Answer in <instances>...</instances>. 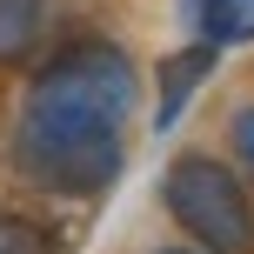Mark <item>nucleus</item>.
<instances>
[{"label":"nucleus","mask_w":254,"mask_h":254,"mask_svg":"<svg viewBox=\"0 0 254 254\" xmlns=\"http://www.w3.org/2000/svg\"><path fill=\"white\" fill-rule=\"evenodd\" d=\"M134 61L107 40H80L47 61L27 87L13 161L34 188L54 194H101L121 174V121L134 114Z\"/></svg>","instance_id":"f257e3e1"},{"label":"nucleus","mask_w":254,"mask_h":254,"mask_svg":"<svg viewBox=\"0 0 254 254\" xmlns=\"http://www.w3.org/2000/svg\"><path fill=\"white\" fill-rule=\"evenodd\" d=\"M161 201L201 254H254V201L228 161L214 154H181L161 174Z\"/></svg>","instance_id":"f03ea898"},{"label":"nucleus","mask_w":254,"mask_h":254,"mask_svg":"<svg viewBox=\"0 0 254 254\" xmlns=\"http://www.w3.org/2000/svg\"><path fill=\"white\" fill-rule=\"evenodd\" d=\"M214 61H221V47H207V40H194V47H181V54L161 61V107H154V127H174L181 121L188 94L214 74Z\"/></svg>","instance_id":"7ed1b4c3"},{"label":"nucleus","mask_w":254,"mask_h":254,"mask_svg":"<svg viewBox=\"0 0 254 254\" xmlns=\"http://www.w3.org/2000/svg\"><path fill=\"white\" fill-rule=\"evenodd\" d=\"M40 20H47V0H0V67L34 54Z\"/></svg>","instance_id":"20e7f679"},{"label":"nucleus","mask_w":254,"mask_h":254,"mask_svg":"<svg viewBox=\"0 0 254 254\" xmlns=\"http://www.w3.org/2000/svg\"><path fill=\"white\" fill-rule=\"evenodd\" d=\"M194 27H201L207 47L254 40V0H194Z\"/></svg>","instance_id":"39448f33"},{"label":"nucleus","mask_w":254,"mask_h":254,"mask_svg":"<svg viewBox=\"0 0 254 254\" xmlns=\"http://www.w3.org/2000/svg\"><path fill=\"white\" fill-rule=\"evenodd\" d=\"M0 254H54V241L27 214H0Z\"/></svg>","instance_id":"423d86ee"},{"label":"nucleus","mask_w":254,"mask_h":254,"mask_svg":"<svg viewBox=\"0 0 254 254\" xmlns=\"http://www.w3.org/2000/svg\"><path fill=\"white\" fill-rule=\"evenodd\" d=\"M228 147H234V174H241V188H254V107L228 121Z\"/></svg>","instance_id":"0eeeda50"},{"label":"nucleus","mask_w":254,"mask_h":254,"mask_svg":"<svg viewBox=\"0 0 254 254\" xmlns=\"http://www.w3.org/2000/svg\"><path fill=\"white\" fill-rule=\"evenodd\" d=\"M161 254H194V248H161Z\"/></svg>","instance_id":"6e6552de"}]
</instances>
